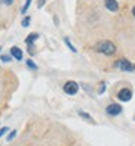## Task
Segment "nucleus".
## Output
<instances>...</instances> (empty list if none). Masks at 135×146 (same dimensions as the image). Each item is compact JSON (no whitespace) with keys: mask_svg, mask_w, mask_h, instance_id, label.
Returning <instances> with one entry per match:
<instances>
[{"mask_svg":"<svg viewBox=\"0 0 135 146\" xmlns=\"http://www.w3.org/2000/svg\"><path fill=\"white\" fill-rule=\"evenodd\" d=\"M94 50L98 53H103L106 56H110L116 52V46L113 44L112 41H109V40H103V41H98L97 44L94 46Z\"/></svg>","mask_w":135,"mask_h":146,"instance_id":"1","label":"nucleus"},{"mask_svg":"<svg viewBox=\"0 0 135 146\" xmlns=\"http://www.w3.org/2000/svg\"><path fill=\"white\" fill-rule=\"evenodd\" d=\"M115 68H117V70H121V71H126V72H132L135 70L134 65L128 61V59H119V61H116Z\"/></svg>","mask_w":135,"mask_h":146,"instance_id":"2","label":"nucleus"},{"mask_svg":"<svg viewBox=\"0 0 135 146\" xmlns=\"http://www.w3.org/2000/svg\"><path fill=\"white\" fill-rule=\"evenodd\" d=\"M78 89H79V86H78V83H75V81H66L65 86H63V92L66 94H71V96L77 94Z\"/></svg>","mask_w":135,"mask_h":146,"instance_id":"3","label":"nucleus"},{"mask_svg":"<svg viewBox=\"0 0 135 146\" xmlns=\"http://www.w3.org/2000/svg\"><path fill=\"white\" fill-rule=\"evenodd\" d=\"M106 112H107V115H110V117H116V115H119L122 112V106L117 105V104H110L106 108Z\"/></svg>","mask_w":135,"mask_h":146,"instance_id":"4","label":"nucleus"},{"mask_svg":"<svg viewBox=\"0 0 135 146\" xmlns=\"http://www.w3.org/2000/svg\"><path fill=\"white\" fill-rule=\"evenodd\" d=\"M117 98H119V100L122 102H128L132 99V92L129 89H122L119 90V93H117Z\"/></svg>","mask_w":135,"mask_h":146,"instance_id":"5","label":"nucleus"},{"mask_svg":"<svg viewBox=\"0 0 135 146\" xmlns=\"http://www.w3.org/2000/svg\"><path fill=\"white\" fill-rule=\"evenodd\" d=\"M104 6L107 11L110 12H117L119 11V5H117L116 0H104Z\"/></svg>","mask_w":135,"mask_h":146,"instance_id":"6","label":"nucleus"},{"mask_svg":"<svg viewBox=\"0 0 135 146\" xmlns=\"http://www.w3.org/2000/svg\"><path fill=\"white\" fill-rule=\"evenodd\" d=\"M37 38H38V34H37V33H32L31 36H28V37H27V40H25V43L28 44V47H29V52H31V53H32V49H31V47H32V43L35 41Z\"/></svg>","mask_w":135,"mask_h":146,"instance_id":"7","label":"nucleus"},{"mask_svg":"<svg viewBox=\"0 0 135 146\" xmlns=\"http://www.w3.org/2000/svg\"><path fill=\"white\" fill-rule=\"evenodd\" d=\"M10 55L15 58V59H18V61H21V59H22V50L19 49V47H12L10 49Z\"/></svg>","mask_w":135,"mask_h":146,"instance_id":"8","label":"nucleus"},{"mask_svg":"<svg viewBox=\"0 0 135 146\" xmlns=\"http://www.w3.org/2000/svg\"><path fill=\"white\" fill-rule=\"evenodd\" d=\"M79 115H81L82 118H85L87 121H90V123H94V119H92V118H91V117H90L87 112H84V111H79Z\"/></svg>","mask_w":135,"mask_h":146,"instance_id":"9","label":"nucleus"},{"mask_svg":"<svg viewBox=\"0 0 135 146\" xmlns=\"http://www.w3.org/2000/svg\"><path fill=\"white\" fill-rule=\"evenodd\" d=\"M65 43H66V46H68V47H69V49L72 50V52H73V53H77V49H75V47L72 46V43H71V40H69V38H68V37H65Z\"/></svg>","mask_w":135,"mask_h":146,"instance_id":"10","label":"nucleus"},{"mask_svg":"<svg viewBox=\"0 0 135 146\" xmlns=\"http://www.w3.org/2000/svg\"><path fill=\"white\" fill-rule=\"evenodd\" d=\"M29 5H31V0H27V2H25V5H24V7L21 9V12H22V13L27 12V11H28V7H29Z\"/></svg>","mask_w":135,"mask_h":146,"instance_id":"11","label":"nucleus"},{"mask_svg":"<svg viewBox=\"0 0 135 146\" xmlns=\"http://www.w3.org/2000/svg\"><path fill=\"white\" fill-rule=\"evenodd\" d=\"M27 65L31 68V70H37V65L35 64H34L32 61H31V59H28V61H27Z\"/></svg>","mask_w":135,"mask_h":146,"instance_id":"12","label":"nucleus"},{"mask_svg":"<svg viewBox=\"0 0 135 146\" xmlns=\"http://www.w3.org/2000/svg\"><path fill=\"white\" fill-rule=\"evenodd\" d=\"M29 21H31L29 16H27V18H24V21H22V27H28V25H29Z\"/></svg>","mask_w":135,"mask_h":146,"instance_id":"13","label":"nucleus"},{"mask_svg":"<svg viewBox=\"0 0 135 146\" xmlns=\"http://www.w3.org/2000/svg\"><path fill=\"white\" fill-rule=\"evenodd\" d=\"M0 3H3V5H6V6H10V5L13 3V0H0Z\"/></svg>","mask_w":135,"mask_h":146,"instance_id":"14","label":"nucleus"},{"mask_svg":"<svg viewBox=\"0 0 135 146\" xmlns=\"http://www.w3.org/2000/svg\"><path fill=\"white\" fill-rule=\"evenodd\" d=\"M15 136H16V131L9 133V136H7V140H9V142H10V140H13V137H15Z\"/></svg>","mask_w":135,"mask_h":146,"instance_id":"15","label":"nucleus"},{"mask_svg":"<svg viewBox=\"0 0 135 146\" xmlns=\"http://www.w3.org/2000/svg\"><path fill=\"white\" fill-rule=\"evenodd\" d=\"M46 5V0H38V2H37V6H38V9H40V7H43Z\"/></svg>","mask_w":135,"mask_h":146,"instance_id":"16","label":"nucleus"},{"mask_svg":"<svg viewBox=\"0 0 135 146\" xmlns=\"http://www.w3.org/2000/svg\"><path fill=\"white\" fill-rule=\"evenodd\" d=\"M2 61H3V62H9V61H10V58L7 56V55H3V56H2Z\"/></svg>","mask_w":135,"mask_h":146,"instance_id":"17","label":"nucleus"},{"mask_svg":"<svg viewBox=\"0 0 135 146\" xmlns=\"http://www.w3.org/2000/svg\"><path fill=\"white\" fill-rule=\"evenodd\" d=\"M7 131V127H3V128H0V137H2L5 133Z\"/></svg>","mask_w":135,"mask_h":146,"instance_id":"18","label":"nucleus"},{"mask_svg":"<svg viewBox=\"0 0 135 146\" xmlns=\"http://www.w3.org/2000/svg\"><path fill=\"white\" fill-rule=\"evenodd\" d=\"M132 15H134V18H135V6H134V9H132Z\"/></svg>","mask_w":135,"mask_h":146,"instance_id":"19","label":"nucleus"}]
</instances>
